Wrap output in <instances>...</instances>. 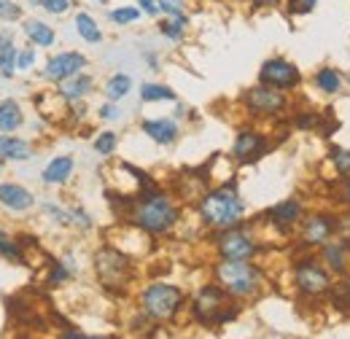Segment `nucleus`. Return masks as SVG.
Here are the masks:
<instances>
[{"label": "nucleus", "instance_id": "f257e3e1", "mask_svg": "<svg viewBox=\"0 0 350 339\" xmlns=\"http://www.w3.org/2000/svg\"><path fill=\"white\" fill-rule=\"evenodd\" d=\"M132 221H135L140 229L151 232V234H165V232H170L175 226L178 211H175L173 202H170L165 194H159V191L151 186V189H143V191H140V200H137L135 208H132Z\"/></svg>", "mask_w": 350, "mask_h": 339}, {"label": "nucleus", "instance_id": "f03ea898", "mask_svg": "<svg viewBox=\"0 0 350 339\" xmlns=\"http://www.w3.org/2000/svg\"><path fill=\"white\" fill-rule=\"evenodd\" d=\"M245 213V202L237 197V191L232 186H224L216 191H208L200 202V215L208 226H216V229H232L240 223Z\"/></svg>", "mask_w": 350, "mask_h": 339}, {"label": "nucleus", "instance_id": "7ed1b4c3", "mask_svg": "<svg viewBox=\"0 0 350 339\" xmlns=\"http://www.w3.org/2000/svg\"><path fill=\"white\" fill-rule=\"evenodd\" d=\"M216 280L232 297H256L262 288V272L251 261L224 258L216 264Z\"/></svg>", "mask_w": 350, "mask_h": 339}, {"label": "nucleus", "instance_id": "20e7f679", "mask_svg": "<svg viewBox=\"0 0 350 339\" xmlns=\"http://www.w3.org/2000/svg\"><path fill=\"white\" fill-rule=\"evenodd\" d=\"M140 304H143L148 318L170 321L175 312L180 310V304H183V291L178 286H170V283H154V286H148L143 291Z\"/></svg>", "mask_w": 350, "mask_h": 339}, {"label": "nucleus", "instance_id": "39448f33", "mask_svg": "<svg viewBox=\"0 0 350 339\" xmlns=\"http://www.w3.org/2000/svg\"><path fill=\"white\" fill-rule=\"evenodd\" d=\"M294 283L305 297H323V294H329L334 288L329 269L321 267L312 256H307V258L294 264Z\"/></svg>", "mask_w": 350, "mask_h": 339}, {"label": "nucleus", "instance_id": "423d86ee", "mask_svg": "<svg viewBox=\"0 0 350 339\" xmlns=\"http://www.w3.org/2000/svg\"><path fill=\"white\" fill-rule=\"evenodd\" d=\"M237 315V307H226V297H224V288L216 286H205L197 299H194V318L200 323H226Z\"/></svg>", "mask_w": 350, "mask_h": 339}, {"label": "nucleus", "instance_id": "0eeeda50", "mask_svg": "<svg viewBox=\"0 0 350 339\" xmlns=\"http://www.w3.org/2000/svg\"><path fill=\"white\" fill-rule=\"evenodd\" d=\"M259 79H262V84L272 86V89L288 92V89L299 86V81H302V73H299V68H297L294 62L275 57V59H267V62L262 65Z\"/></svg>", "mask_w": 350, "mask_h": 339}, {"label": "nucleus", "instance_id": "6e6552de", "mask_svg": "<svg viewBox=\"0 0 350 339\" xmlns=\"http://www.w3.org/2000/svg\"><path fill=\"white\" fill-rule=\"evenodd\" d=\"M245 105L251 113H262V116H275V113H283L288 108V100L280 89H272L267 84H259L254 89L245 92Z\"/></svg>", "mask_w": 350, "mask_h": 339}, {"label": "nucleus", "instance_id": "1a4fd4ad", "mask_svg": "<svg viewBox=\"0 0 350 339\" xmlns=\"http://www.w3.org/2000/svg\"><path fill=\"white\" fill-rule=\"evenodd\" d=\"M94 267H97V275L105 286H124L130 277V261L119 251H111V248L94 256Z\"/></svg>", "mask_w": 350, "mask_h": 339}, {"label": "nucleus", "instance_id": "9d476101", "mask_svg": "<svg viewBox=\"0 0 350 339\" xmlns=\"http://www.w3.org/2000/svg\"><path fill=\"white\" fill-rule=\"evenodd\" d=\"M337 232V218L329 213H312L302 218V243L307 248H323Z\"/></svg>", "mask_w": 350, "mask_h": 339}, {"label": "nucleus", "instance_id": "9b49d317", "mask_svg": "<svg viewBox=\"0 0 350 339\" xmlns=\"http://www.w3.org/2000/svg\"><path fill=\"white\" fill-rule=\"evenodd\" d=\"M219 254H221V258H240V261H248L251 256L256 254V240H254L248 232L237 229V226L224 229L219 234Z\"/></svg>", "mask_w": 350, "mask_h": 339}, {"label": "nucleus", "instance_id": "f8f14e48", "mask_svg": "<svg viewBox=\"0 0 350 339\" xmlns=\"http://www.w3.org/2000/svg\"><path fill=\"white\" fill-rule=\"evenodd\" d=\"M84 65H87V59H84V54H79V51L57 54V57H51L49 65H46V79H49V81H68V79L79 76Z\"/></svg>", "mask_w": 350, "mask_h": 339}, {"label": "nucleus", "instance_id": "ddd939ff", "mask_svg": "<svg viewBox=\"0 0 350 339\" xmlns=\"http://www.w3.org/2000/svg\"><path fill=\"white\" fill-rule=\"evenodd\" d=\"M232 154H234L237 162H256L259 157L267 154V140L256 129H240Z\"/></svg>", "mask_w": 350, "mask_h": 339}, {"label": "nucleus", "instance_id": "4468645a", "mask_svg": "<svg viewBox=\"0 0 350 339\" xmlns=\"http://www.w3.org/2000/svg\"><path fill=\"white\" fill-rule=\"evenodd\" d=\"M269 221L278 229H283V232L291 229V226H297L302 221V205H299V200H283L280 205H275L269 211Z\"/></svg>", "mask_w": 350, "mask_h": 339}, {"label": "nucleus", "instance_id": "2eb2a0df", "mask_svg": "<svg viewBox=\"0 0 350 339\" xmlns=\"http://www.w3.org/2000/svg\"><path fill=\"white\" fill-rule=\"evenodd\" d=\"M0 202L8 211H27V208H33L36 200H33V194L27 189H22L16 183H3L0 186Z\"/></svg>", "mask_w": 350, "mask_h": 339}, {"label": "nucleus", "instance_id": "dca6fc26", "mask_svg": "<svg viewBox=\"0 0 350 339\" xmlns=\"http://www.w3.org/2000/svg\"><path fill=\"white\" fill-rule=\"evenodd\" d=\"M323 261L332 272L337 275H345L350 267V251H348V243L340 240V243H326L323 245Z\"/></svg>", "mask_w": 350, "mask_h": 339}, {"label": "nucleus", "instance_id": "f3484780", "mask_svg": "<svg viewBox=\"0 0 350 339\" xmlns=\"http://www.w3.org/2000/svg\"><path fill=\"white\" fill-rule=\"evenodd\" d=\"M143 132H146L154 143H159V146H167V143H173L175 137H178V127H175V122H170V119H151V122H143Z\"/></svg>", "mask_w": 350, "mask_h": 339}, {"label": "nucleus", "instance_id": "a211bd4d", "mask_svg": "<svg viewBox=\"0 0 350 339\" xmlns=\"http://www.w3.org/2000/svg\"><path fill=\"white\" fill-rule=\"evenodd\" d=\"M73 175V157H57L44 170V183H65Z\"/></svg>", "mask_w": 350, "mask_h": 339}, {"label": "nucleus", "instance_id": "6ab92c4d", "mask_svg": "<svg viewBox=\"0 0 350 339\" xmlns=\"http://www.w3.org/2000/svg\"><path fill=\"white\" fill-rule=\"evenodd\" d=\"M0 157H3V159H16V162H22V159H30V157H33V148H30V143L5 135V137H0Z\"/></svg>", "mask_w": 350, "mask_h": 339}, {"label": "nucleus", "instance_id": "aec40b11", "mask_svg": "<svg viewBox=\"0 0 350 339\" xmlns=\"http://www.w3.org/2000/svg\"><path fill=\"white\" fill-rule=\"evenodd\" d=\"M16 68V49L11 43V36L8 33H0V76H11Z\"/></svg>", "mask_w": 350, "mask_h": 339}, {"label": "nucleus", "instance_id": "412c9836", "mask_svg": "<svg viewBox=\"0 0 350 339\" xmlns=\"http://www.w3.org/2000/svg\"><path fill=\"white\" fill-rule=\"evenodd\" d=\"M315 84L326 94H337V92H342V76L337 73V68H321L315 73Z\"/></svg>", "mask_w": 350, "mask_h": 339}, {"label": "nucleus", "instance_id": "4be33fe9", "mask_svg": "<svg viewBox=\"0 0 350 339\" xmlns=\"http://www.w3.org/2000/svg\"><path fill=\"white\" fill-rule=\"evenodd\" d=\"M22 124V111L14 100H3L0 103V129L3 132H14Z\"/></svg>", "mask_w": 350, "mask_h": 339}, {"label": "nucleus", "instance_id": "5701e85b", "mask_svg": "<svg viewBox=\"0 0 350 339\" xmlns=\"http://www.w3.org/2000/svg\"><path fill=\"white\" fill-rule=\"evenodd\" d=\"M89 89H92V79L89 76H73V79H68V84L62 86V97L65 100H81V97H87L89 94Z\"/></svg>", "mask_w": 350, "mask_h": 339}, {"label": "nucleus", "instance_id": "b1692460", "mask_svg": "<svg viewBox=\"0 0 350 339\" xmlns=\"http://www.w3.org/2000/svg\"><path fill=\"white\" fill-rule=\"evenodd\" d=\"M25 33H27L30 41H36L38 46H51L54 43V30L49 25H44V22H38V19H30L25 25Z\"/></svg>", "mask_w": 350, "mask_h": 339}, {"label": "nucleus", "instance_id": "393cba45", "mask_svg": "<svg viewBox=\"0 0 350 339\" xmlns=\"http://www.w3.org/2000/svg\"><path fill=\"white\" fill-rule=\"evenodd\" d=\"M76 30H79V36L89 43H97L103 41V33H100V27H97V22L89 16V14H79L76 16Z\"/></svg>", "mask_w": 350, "mask_h": 339}, {"label": "nucleus", "instance_id": "a878e982", "mask_svg": "<svg viewBox=\"0 0 350 339\" xmlns=\"http://www.w3.org/2000/svg\"><path fill=\"white\" fill-rule=\"evenodd\" d=\"M132 89V81L130 76H113L108 84H105V94H108V100H122V97H127Z\"/></svg>", "mask_w": 350, "mask_h": 339}, {"label": "nucleus", "instance_id": "bb28decb", "mask_svg": "<svg viewBox=\"0 0 350 339\" xmlns=\"http://www.w3.org/2000/svg\"><path fill=\"white\" fill-rule=\"evenodd\" d=\"M140 97H143L146 103H154V100H175V92L162 84H143Z\"/></svg>", "mask_w": 350, "mask_h": 339}, {"label": "nucleus", "instance_id": "cd10ccee", "mask_svg": "<svg viewBox=\"0 0 350 339\" xmlns=\"http://www.w3.org/2000/svg\"><path fill=\"white\" fill-rule=\"evenodd\" d=\"M329 159H332V165H334V170H337L340 175H350V151L348 148H332V151H329Z\"/></svg>", "mask_w": 350, "mask_h": 339}, {"label": "nucleus", "instance_id": "c85d7f7f", "mask_svg": "<svg viewBox=\"0 0 350 339\" xmlns=\"http://www.w3.org/2000/svg\"><path fill=\"white\" fill-rule=\"evenodd\" d=\"M116 132H100V137L94 140V151L103 154V157H111L116 151Z\"/></svg>", "mask_w": 350, "mask_h": 339}, {"label": "nucleus", "instance_id": "c756f323", "mask_svg": "<svg viewBox=\"0 0 350 339\" xmlns=\"http://www.w3.org/2000/svg\"><path fill=\"white\" fill-rule=\"evenodd\" d=\"M159 30H162L167 38L178 41V38L183 36V30H186V16H175V19H170V22H162Z\"/></svg>", "mask_w": 350, "mask_h": 339}, {"label": "nucleus", "instance_id": "7c9ffc66", "mask_svg": "<svg viewBox=\"0 0 350 339\" xmlns=\"http://www.w3.org/2000/svg\"><path fill=\"white\" fill-rule=\"evenodd\" d=\"M0 256H5V258H11V261H22V248H19L11 237H5L3 232H0Z\"/></svg>", "mask_w": 350, "mask_h": 339}, {"label": "nucleus", "instance_id": "2f4dec72", "mask_svg": "<svg viewBox=\"0 0 350 339\" xmlns=\"http://www.w3.org/2000/svg\"><path fill=\"white\" fill-rule=\"evenodd\" d=\"M332 299H334V304H337V307L348 310L350 307V277L348 280H342L337 288H332Z\"/></svg>", "mask_w": 350, "mask_h": 339}, {"label": "nucleus", "instance_id": "473e14b6", "mask_svg": "<svg viewBox=\"0 0 350 339\" xmlns=\"http://www.w3.org/2000/svg\"><path fill=\"white\" fill-rule=\"evenodd\" d=\"M140 16V11L137 8H113L111 11V22H116V25H130V22H135Z\"/></svg>", "mask_w": 350, "mask_h": 339}, {"label": "nucleus", "instance_id": "72a5a7b5", "mask_svg": "<svg viewBox=\"0 0 350 339\" xmlns=\"http://www.w3.org/2000/svg\"><path fill=\"white\" fill-rule=\"evenodd\" d=\"M159 8L170 16H183V0H157Z\"/></svg>", "mask_w": 350, "mask_h": 339}, {"label": "nucleus", "instance_id": "f704fd0d", "mask_svg": "<svg viewBox=\"0 0 350 339\" xmlns=\"http://www.w3.org/2000/svg\"><path fill=\"white\" fill-rule=\"evenodd\" d=\"M41 5L49 14H65L70 8V0H41Z\"/></svg>", "mask_w": 350, "mask_h": 339}, {"label": "nucleus", "instance_id": "c9c22d12", "mask_svg": "<svg viewBox=\"0 0 350 339\" xmlns=\"http://www.w3.org/2000/svg\"><path fill=\"white\" fill-rule=\"evenodd\" d=\"M315 3L318 0H288V11L291 14H307V11L315 8Z\"/></svg>", "mask_w": 350, "mask_h": 339}, {"label": "nucleus", "instance_id": "e433bc0d", "mask_svg": "<svg viewBox=\"0 0 350 339\" xmlns=\"http://www.w3.org/2000/svg\"><path fill=\"white\" fill-rule=\"evenodd\" d=\"M65 277H68V269H65V267L57 261V264L51 267V272H49V283H62Z\"/></svg>", "mask_w": 350, "mask_h": 339}, {"label": "nucleus", "instance_id": "4c0bfd02", "mask_svg": "<svg viewBox=\"0 0 350 339\" xmlns=\"http://www.w3.org/2000/svg\"><path fill=\"white\" fill-rule=\"evenodd\" d=\"M33 62H36V54H33V51H22V54L16 57V68H22V70H27Z\"/></svg>", "mask_w": 350, "mask_h": 339}, {"label": "nucleus", "instance_id": "58836bf2", "mask_svg": "<svg viewBox=\"0 0 350 339\" xmlns=\"http://www.w3.org/2000/svg\"><path fill=\"white\" fill-rule=\"evenodd\" d=\"M100 116H103V119H119V108H113V105H103V108H100Z\"/></svg>", "mask_w": 350, "mask_h": 339}, {"label": "nucleus", "instance_id": "ea45409f", "mask_svg": "<svg viewBox=\"0 0 350 339\" xmlns=\"http://www.w3.org/2000/svg\"><path fill=\"white\" fill-rule=\"evenodd\" d=\"M137 3H140V8H143L146 14H157V8H159L157 0H137Z\"/></svg>", "mask_w": 350, "mask_h": 339}, {"label": "nucleus", "instance_id": "a19ab883", "mask_svg": "<svg viewBox=\"0 0 350 339\" xmlns=\"http://www.w3.org/2000/svg\"><path fill=\"white\" fill-rule=\"evenodd\" d=\"M342 200L350 202V175H345V180H342Z\"/></svg>", "mask_w": 350, "mask_h": 339}, {"label": "nucleus", "instance_id": "79ce46f5", "mask_svg": "<svg viewBox=\"0 0 350 339\" xmlns=\"http://www.w3.org/2000/svg\"><path fill=\"white\" fill-rule=\"evenodd\" d=\"M62 339H100V337H87V334H79V331H65Z\"/></svg>", "mask_w": 350, "mask_h": 339}, {"label": "nucleus", "instance_id": "37998d69", "mask_svg": "<svg viewBox=\"0 0 350 339\" xmlns=\"http://www.w3.org/2000/svg\"><path fill=\"white\" fill-rule=\"evenodd\" d=\"M0 11H5V5H3V3H0Z\"/></svg>", "mask_w": 350, "mask_h": 339}]
</instances>
